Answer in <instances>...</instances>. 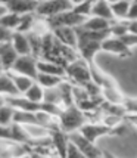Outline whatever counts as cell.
<instances>
[{"instance_id":"6da1fadb","label":"cell","mask_w":137,"mask_h":158,"mask_svg":"<svg viewBox=\"0 0 137 158\" xmlns=\"http://www.w3.org/2000/svg\"><path fill=\"white\" fill-rule=\"evenodd\" d=\"M58 123L63 131H66L68 135L78 131L84 124L89 123V115L86 112H83L75 103H71L63 106L58 117Z\"/></svg>"},{"instance_id":"7a4b0ae2","label":"cell","mask_w":137,"mask_h":158,"mask_svg":"<svg viewBox=\"0 0 137 158\" xmlns=\"http://www.w3.org/2000/svg\"><path fill=\"white\" fill-rule=\"evenodd\" d=\"M78 133H81L87 140L96 143L97 139L103 138V136L123 135V129L121 127H111V126H106L103 123H87L78 130Z\"/></svg>"},{"instance_id":"3957f363","label":"cell","mask_w":137,"mask_h":158,"mask_svg":"<svg viewBox=\"0 0 137 158\" xmlns=\"http://www.w3.org/2000/svg\"><path fill=\"white\" fill-rule=\"evenodd\" d=\"M65 74H66V78H68V81L71 83L74 86H86V84H89L90 81H93L91 80V74H90V68L89 65L86 64V62L83 61V59H77V61L71 62L68 64V67L65 68Z\"/></svg>"},{"instance_id":"277c9868","label":"cell","mask_w":137,"mask_h":158,"mask_svg":"<svg viewBox=\"0 0 137 158\" xmlns=\"http://www.w3.org/2000/svg\"><path fill=\"white\" fill-rule=\"evenodd\" d=\"M72 6H74V2H69V0L38 2V6L35 9V15L40 16V18H44V19H49V18H53L56 15L71 10Z\"/></svg>"},{"instance_id":"5b68a950","label":"cell","mask_w":137,"mask_h":158,"mask_svg":"<svg viewBox=\"0 0 137 158\" xmlns=\"http://www.w3.org/2000/svg\"><path fill=\"white\" fill-rule=\"evenodd\" d=\"M86 19H87V18H84L81 15H77L75 12H72V9H71L68 12H63V14L56 15L53 18H49V19H46V22H47L49 28H50V31H52V30L59 28V27L78 28L84 24Z\"/></svg>"},{"instance_id":"8992f818","label":"cell","mask_w":137,"mask_h":158,"mask_svg":"<svg viewBox=\"0 0 137 158\" xmlns=\"http://www.w3.org/2000/svg\"><path fill=\"white\" fill-rule=\"evenodd\" d=\"M37 58L33 55H27V56H18V59L15 61L14 67H12V73H16V74H21V76H25L31 80L37 78Z\"/></svg>"},{"instance_id":"52a82bcc","label":"cell","mask_w":137,"mask_h":158,"mask_svg":"<svg viewBox=\"0 0 137 158\" xmlns=\"http://www.w3.org/2000/svg\"><path fill=\"white\" fill-rule=\"evenodd\" d=\"M69 142L75 145L86 158H97L102 155V151L96 146V143L87 140V139L84 138L81 133H78V131H74V133L69 135Z\"/></svg>"},{"instance_id":"ba28073f","label":"cell","mask_w":137,"mask_h":158,"mask_svg":"<svg viewBox=\"0 0 137 158\" xmlns=\"http://www.w3.org/2000/svg\"><path fill=\"white\" fill-rule=\"evenodd\" d=\"M49 138L52 140V146L56 152V157L58 158H65V154H66V149H68L69 145V135L66 131H63L58 126L55 129L49 130Z\"/></svg>"},{"instance_id":"9c48e42d","label":"cell","mask_w":137,"mask_h":158,"mask_svg":"<svg viewBox=\"0 0 137 158\" xmlns=\"http://www.w3.org/2000/svg\"><path fill=\"white\" fill-rule=\"evenodd\" d=\"M3 3L9 12L21 15V16L28 14H35V9L38 6L37 0H6Z\"/></svg>"},{"instance_id":"30bf717a","label":"cell","mask_w":137,"mask_h":158,"mask_svg":"<svg viewBox=\"0 0 137 158\" xmlns=\"http://www.w3.org/2000/svg\"><path fill=\"white\" fill-rule=\"evenodd\" d=\"M100 50L114 53V55L121 56V58H130V56L133 55L131 49L127 48L118 37H109V39H106V40L100 44Z\"/></svg>"},{"instance_id":"8fae6325","label":"cell","mask_w":137,"mask_h":158,"mask_svg":"<svg viewBox=\"0 0 137 158\" xmlns=\"http://www.w3.org/2000/svg\"><path fill=\"white\" fill-rule=\"evenodd\" d=\"M52 34L56 40L62 43L63 46L77 50V35H75V28L69 27H59L52 30Z\"/></svg>"},{"instance_id":"7c38bea8","label":"cell","mask_w":137,"mask_h":158,"mask_svg":"<svg viewBox=\"0 0 137 158\" xmlns=\"http://www.w3.org/2000/svg\"><path fill=\"white\" fill-rule=\"evenodd\" d=\"M16 59H18V53L15 52V49L10 41L0 44V61H2V65L5 68V73L12 69Z\"/></svg>"},{"instance_id":"4fadbf2b","label":"cell","mask_w":137,"mask_h":158,"mask_svg":"<svg viewBox=\"0 0 137 158\" xmlns=\"http://www.w3.org/2000/svg\"><path fill=\"white\" fill-rule=\"evenodd\" d=\"M37 71L43 73V74H49V76H59V77H66L65 74V68L52 61H46V59H38L37 61Z\"/></svg>"},{"instance_id":"5bb4252c","label":"cell","mask_w":137,"mask_h":158,"mask_svg":"<svg viewBox=\"0 0 137 158\" xmlns=\"http://www.w3.org/2000/svg\"><path fill=\"white\" fill-rule=\"evenodd\" d=\"M12 46H14L15 52L18 56H27L31 55V46H30V40H28L27 34H21V33H14L12 35Z\"/></svg>"},{"instance_id":"9a60e30c","label":"cell","mask_w":137,"mask_h":158,"mask_svg":"<svg viewBox=\"0 0 137 158\" xmlns=\"http://www.w3.org/2000/svg\"><path fill=\"white\" fill-rule=\"evenodd\" d=\"M91 16H96L100 19L109 21L114 22V15L111 10L109 2H105V0H99V2H93V7H91Z\"/></svg>"},{"instance_id":"2e32d148","label":"cell","mask_w":137,"mask_h":158,"mask_svg":"<svg viewBox=\"0 0 137 158\" xmlns=\"http://www.w3.org/2000/svg\"><path fill=\"white\" fill-rule=\"evenodd\" d=\"M66 81H68L66 77L49 76V74H43V73H38L37 78H35V83L40 84L43 89H53V87H58V86H61Z\"/></svg>"},{"instance_id":"e0dca14e","label":"cell","mask_w":137,"mask_h":158,"mask_svg":"<svg viewBox=\"0 0 137 158\" xmlns=\"http://www.w3.org/2000/svg\"><path fill=\"white\" fill-rule=\"evenodd\" d=\"M0 95L5 98H15V96H21L18 93V90L15 87L12 78L9 77L7 73H3L0 76Z\"/></svg>"},{"instance_id":"ac0fdd59","label":"cell","mask_w":137,"mask_h":158,"mask_svg":"<svg viewBox=\"0 0 137 158\" xmlns=\"http://www.w3.org/2000/svg\"><path fill=\"white\" fill-rule=\"evenodd\" d=\"M130 5L131 2H127V0H124V2H109L114 19L115 21L127 19V15H128V10H130Z\"/></svg>"},{"instance_id":"d6986e66","label":"cell","mask_w":137,"mask_h":158,"mask_svg":"<svg viewBox=\"0 0 137 158\" xmlns=\"http://www.w3.org/2000/svg\"><path fill=\"white\" fill-rule=\"evenodd\" d=\"M7 74L12 78V81H14L15 87H16L19 95H24L34 84V80H31V78H28L25 76H21V74H16V73H12V71H7Z\"/></svg>"},{"instance_id":"ffe728a7","label":"cell","mask_w":137,"mask_h":158,"mask_svg":"<svg viewBox=\"0 0 137 158\" xmlns=\"http://www.w3.org/2000/svg\"><path fill=\"white\" fill-rule=\"evenodd\" d=\"M111 24L112 22H109V21L100 19V18H96V16H90V18L84 21L81 28L89 30V31H106V30H109Z\"/></svg>"},{"instance_id":"44dd1931","label":"cell","mask_w":137,"mask_h":158,"mask_svg":"<svg viewBox=\"0 0 137 158\" xmlns=\"http://www.w3.org/2000/svg\"><path fill=\"white\" fill-rule=\"evenodd\" d=\"M35 21H37V15L35 14H28V15H22L19 22V27L15 33H21V34H30L33 31V28L35 25Z\"/></svg>"},{"instance_id":"7402d4cb","label":"cell","mask_w":137,"mask_h":158,"mask_svg":"<svg viewBox=\"0 0 137 158\" xmlns=\"http://www.w3.org/2000/svg\"><path fill=\"white\" fill-rule=\"evenodd\" d=\"M21 15H16V14H12V12H7L2 19H0V25L2 27H5L6 30H9V31H12V33H15L16 30H18V27H19V22H21Z\"/></svg>"},{"instance_id":"603a6c76","label":"cell","mask_w":137,"mask_h":158,"mask_svg":"<svg viewBox=\"0 0 137 158\" xmlns=\"http://www.w3.org/2000/svg\"><path fill=\"white\" fill-rule=\"evenodd\" d=\"M21 96L27 98L28 101H31V102H44V101H43V99H44V89L41 87L40 84H37V83L34 81V84H33L24 95H21Z\"/></svg>"},{"instance_id":"cb8c5ba5","label":"cell","mask_w":137,"mask_h":158,"mask_svg":"<svg viewBox=\"0 0 137 158\" xmlns=\"http://www.w3.org/2000/svg\"><path fill=\"white\" fill-rule=\"evenodd\" d=\"M14 115H15V108L10 105L5 103L3 106H0V126H10L14 123Z\"/></svg>"},{"instance_id":"d4e9b609","label":"cell","mask_w":137,"mask_h":158,"mask_svg":"<svg viewBox=\"0 0 137 158\" xmlns=\"http://www.w3.org/2000/svg\"><path fill=\"white\" fill-rule=\"evenodd\" d=\"M91 7H93V2H77L72 6V12H75L77 15H81L84 18H90Z\"/></svg>"},{"instance_id":"484cf974","label":"cell","mask_w":137,"mask_h":158,"mask_svg":"<svg viewBox=\"0 0 137 158\" xmlns=\"http://www.w3.org/2000/svg\"><path fill=\"white\" fill-rule=\"evenodd\" d=\"M65 158H86L84 155L81 154V151L77 148L74 143L69 142L68 145V149H66V154H65Z\"/></svg>"},{"instance_id":"4316f807","label":"cell","mask_w":137,"mask_h":158,"mask_svg":"<svg viewBox=\"0 0 137 158\" xmlns=\"http://www.w3.org/2000/svg\"><path fill=\"white\" fill-rule=\"evenodd\" d=\"M119 40L123 41L124 44L127 46V48H134L137 46V34H133V33H128V34L123 35V37H119Z\"/></svg>"},{"instance_id":"83f0119b","label":"cell","mask_w":137,"mask_h":158,"mask_svg":"<svg viewBox=\"0 0 137 158\" xmlns=\"http://www.w3.org/2000/svg\"><path fill=\"white\" fill-rule=\"evenodd\" d=\"M12 35H14L12 31H9V30H6L5 27H2V25H0V44L12 41Z\"/></svg>"},{"instance_id":"f1b7e54d","label":"cell","mask_w":137,"mask_h":158,"mask_svg":"<svg viewBox=\"0 0 137 158\" xmlns=\"http://www.w3.org/2000/svg\"><path fill=\"white\" fill-rule=\"evenodd\" d=\"M127 21L137 22V2H131L130 10H128V15H127Z\"/></svg>"},{"instance_id":"f546056e","label":"cell","mask_w":137,"mask_h":158,"mask_svg":"<svg viewBox=\"0 0 137 158\" xmlns=\"http://www.w3.org/2000/svg\"><path fill=\"white\" fill-rule=\"evenodd\" d=\"M7 12H9V10L6 9L5 3H3V2H0V19H2V18H3V16H5Z\"/></svg>"},{"instance_id":"4dcf8cb0","label":"cell","mask_w":137,"mask_h":158,"mask_svg":"<svg viewBox=\"0 0 137 158\" xmlns=\"http://www.w3.org/2000/svg\"><path fill=\"white\" fill-rule=\"evenodd\" d=\"M103 155H105V158H117L115 155H112L111 152H106V151H103Z\"/></svg>"},{"instance_id":"1f68e13d","label":"cell","mask_w":137,"mask_h":158,"mask_svg":"<svg viewBox=\"0 0 137 158\" xmlns=\"http://www.w3.org/2000/svg\"><path fill=\"white\" fill-rule=\"evenodd\" d=\"M5 103H6V99H5V96H2V95H0V106H3Z\"/></svg>"},{"instance_id":"d6a6232c","label":"cell","mask_w":137,"mask_h":158,"mask_svg":"<svg viewBox=\"0 0 137 158\" xmlns=\"http://www.w3.org/2000/svg\"><path fill=\"white\" fill-rule=\"evenodd\" d=\"M5 73V68H3V65H2V61H0V76Z\"/></svg>"},{"instance_id":"836d02e7","label":"cell","mask_w":137,"mask_h":158,"mask_svg":"<svg viewBox=\"0 0 137 158\" xmlns=\"http://www.w3.org/2000/svg\"><path fill=\"white\" fill-rule=\"evenodd\" d=\"M97 158H105V155H103V151H102V155H100V157H97Z\"/></svg>"}]
</instances>
